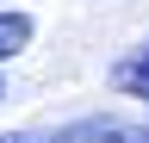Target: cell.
<instances>
[{"label": "cell", "instance_id": "1", "mask_svg": "<svg viewBox=\"0 0 149 143\" xmlns=\"http://www.w3.org/2000/svg\"><path fill=\"white\" fill-rule=\"evenodd\" d=\"M68 137H74V143H149V124L100 112V118H74V124H68Z\"/></svg>", "mask_w": 149, "mask_h": 143}, {"label": "cell", "instance_id": "2", "mask_svg": "<svg viewBox=\"0 0 149 143\" xmlns=\"http://www.w3.org/2000/svg\"><path fill=\"white\" fill-rule=\"evenodd\" d=\"M112 93H124V100H143L149 106V38L137 44V50H124V56L118 62H112Z\"/></svg>", "mask_w": 149, "mask_h": 143}, {"label": "cell", "instance_id": "3", "mask_svg": "<svg viewBox=\"0 0 149 143\" xmlns=\"http://www.w3.org/2000/svg\"><path fill=\"white\" fill-rule=\"evenodd\" d=\"M37 38V19L31 13H19V6H0V62H13V56H25Z\"/></svg>", "mask_w": 149, "mask_h": 143}, {"label": "cell", "instance_id": "4", "mask_svg": "<svg viewBox=\"0 0 149 143\" xmlns=\"http://www.w3.org/2000/svg\"><path fill=\"white\" fill-rule=\"evenodd\" d=\"M0 143H44V137H37V131H6Z\"/></svg>", "mask_w": 149, "mask_h": 143}, {"label": "cell", "instance_id": "5", "mask_svg": "<svg viewBox=\"0 0 149 143\" xmlns=\"http://www.w3.org/2000/svg\"><path fill=\"white\" fill-rule=\"evenodd\" d=\"M0 100H6V81H0Z\"/></svg>", "mask_w": 149, "mask_h": 143}]
</instances>
